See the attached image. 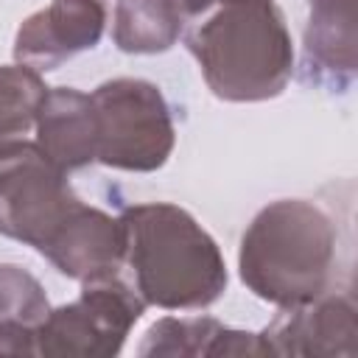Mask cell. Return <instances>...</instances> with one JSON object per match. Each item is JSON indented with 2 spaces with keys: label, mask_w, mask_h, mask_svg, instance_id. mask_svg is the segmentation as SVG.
<instances>
[{
  "label": "cell",
  "mask_w": 358,
  "mask_h": 358,
  "mask_svg": "<svg viewBox=\"0 0 358 358\" xmlns=\"http://www.w3.org/2000/svg\"><path fill=\"white\" fill-rule=\"evenodd\" d=\"M238 274L263 302L294 308L330 291L336 274V227L308 199L266 204L241 235Z\"/></svg>",
  "instance_id": "3957f363"
},
{
  "label": "cell",
  "mask_w": 358,
  "mask_h": 358,
  "mask_svg": "<svg viewBox=\"0 0 358 358\" xmlns=\"http://www.w3.org/2000/svg\"><path fill=\"white\" fill-rule=\"evenodd\" d=\"M358 0H308L305 67L330 92H347L358 73Z\"/></svg>",
  "instance_id": "30bf717a"
},
{
  "label": "cell",
  "mask_w": 358,
  "mask_h": 358,
  "mask_svg": "<svg viewBox=\"0 0 358 358\" xmlns=\"http://www.w3.org/2000/svg\"><path fill=\"white\" fill-rule=\"evenodd\" d=\"M50 310L42 282L22 266L0 263V322L36 327Z\"/></svg>",
  "instance_id": "9a60e30c"
},
{
  "label": "cell",
  "mask_w": 358,
  "mask_h": 358,
  "mask_svg": "<svg viewBox=\"0 0 358 358\" xmlns=\"http://www.w3.org/2000/svg\"><path fill=\"white\" fill-rule=\"evenodd\" d=\"M90 101L95 112V162L131 173H151L168 162L176 129L154 81L109 78L90 92Z\"/></svg>",
  "instance_id": "277c9868"
},
{
  "label": "cell",
  "mask_w": 358,
  "mask_h": 358,
  "mask_svg": "<svg viewBox=\"0 0 358 358\" xmlns=\"http://www.w3.org/2000/svg\"><path fill=\"white\" fill-rule=\"evenodd\" d=\"M182 25L171 0H117L112 39L123 53H165L179 42Z\"/></svg>",
  "instance_id": "4fadbf2b"
},
{
  "label": "cell",
  "mask_w": 358,
  "mask_h": 358,
  "mask_svg": "<svg viewBox=\"0 0 358 358\" xmlns=\"http://www.w3.org/2000/svg\"><path fill=\"white\" fill-rule=\"evenodd\" d=\"M137 355L140 358H201V355L263 358L268 352L260 333L227 327L215 316H162L145 330Z\"/></svg>",
  "instance_id": "8fae6325"
},
{
  "label": "cell",
  "mask_w": 358,
  "mask_h": 358,
  "mask_svg": "<svg viewBox=\"0 0 358 358\" xmlns=\"http://www.w3.org/2000/svg\"><path fill=\"white\" fill-rule=\"evenodd\" d=\"M268 355L282 358H355L358 310L350 294H322L313 302L280 308L260 333Z\"/></svg>",
  "instance_id": "52a82bcc"
},
{
  "label": "cell",
  "mask_w": 358,
  "mask_h": 358,
  "mask_svg": "<svg viewBox=\"0 0 358 358\" xmlns=\"http://www.w3.org/2000/svg\"><path fill=\"white\" fill-rule=\"evenodd\" d=\"M0 355H36V327L0 322Z\"/></svg>",
  "instance_id": "2e32d148"
},
{
  "label": "cell",
  "mask_w": 358,
  "mask_h": 358,
  "mask_svg": "<svg viewBox=\"0 0 358 358\" xmlns=\"http://www.w3.org/2000/svg\"><path fill=\"white\" fill-rule=\"evenodd\" d=\"M34 129L39 151L64 173L95 162V112L87 92L48 87Z\"/></svg>",
  "instance_id": "7c38bea8"
},
{
  "label": "cell",
  "mask_w": 358,
  "mask_h": 358,
  "mask_svg": "<svg viewBox=\"0 0 358 358\" xmlns=\"http://www.w3.org/2000/svg\"><path fill=\"white\" fill-rule=\"evenodd\" d=\"M53 268L70 280H92L103 274H120L126 255V235L120 218L78 201L67 221L39 249Z\"/></svg>",
  "instance_id": "9c48e42d"
},
{
  "label": "cell",
  "mask_w": 358,
  "mask_h": 358,
  "mask_svg": "<svg viewBox=\"0 0 358 358\" xmlns=\"http://www.w3.org/2000/svg\"><path fill=\"white\" fill-rule=\"evenodd\" d=\"M48 87L42 76L25 64H0V151L25 140L36 126Z\"/></svg>",
  "instance_id": "5bb4252c"
},
{
  "label": "cell",
  "mask_w": 358,
  "mask_h": 358,
  "mask_svg": "<svg viewBox=\"0 0 358 358\" xmlns=\"http://www.w3.org/2000/svg\"><path fill=\"white\" fill-rule=\"evenodd\" d=\"M106 28L103 0H50L25 17L14 36V62L50 73L73 56L92 50Z\"/></svg>",
  "instance_id": "ba28073f"
},
{
  "label": "cell",
  "mask_w": 358,
  "mask_h": 358,
  "mask_svg": "<svg viewBox=\"0 0 358 358\" xmlns=\"http://www.w3.org/2000/svg\"><path fill=\"white\" fill-rule=\"evenodd\" d=\"M126 235L123 263L134 291L162 310H201L227 291V263L215 238L179 204L145 201L117 215Z\"/></svg>",
  "instance_id": "6da1fadb"
},
{
  "label": "cell",
  "mask_w": 358,
  "mask_h": 358,
  "mask_svg": "<svg viewBox=\"0 0 358 358\" xmlns=\"http://www.w3.org/2000/svg\"><path fill=\"white\" fill-rule=\"evenodd\" d=\"M143 313V296L120 274L84 280L76 302L50 308L36 324V355L112 358Z\"/></svg>",
  "instance_id": "5b68a950"
},
{
  "label": "cell",
  "mask_w": 358,
  "mask_h": 358,
  "mask_svg": "<svg viewBox=\"0 0 358 358\" xmlns=\"http://www.w3.org/2000/svg\"><path fill=\"white\" fill-rule=\"evenodd\" d=\"M78 201L67 173L36 143L20 140L0 151V235L39 252Z\"/></svg>",
  "instance_id": "8992f818"
},
{
  "label": "cell",
  "mask_w": 358,
  "mask_h": 358,
  "mask_svg": "<svg viewBox=\"0 0 358 358\" xmlns=\"http://www.w3.org/2000/svg\"><path fill=\"white\" fill-rule=\"evenodd\" d=\"M171 3L182 14V20H193V17H201L204 11H210L221 0H171Z\"/></svg>",
  "instance_id": "e0dca14e"
},
{
  "label": "cell",
  "mask_w": 358,
  "mask_h": 358,
  "mask_svg": "<svg viewBox=\"0 0 358 358\" xmlns=\"http://www.w3.org/2000/svg\"><path fill=\"white\" fill-rule=\"evenodd\" d=\"M210 92L229 103L282 95L294 73V42L274 0H221L185 34Z\"/></svg>",
  "instance_id": "7a4b0ae2"
}]
</instances>
